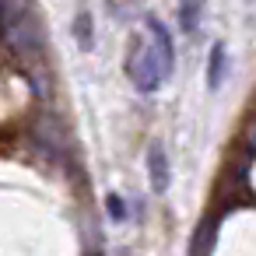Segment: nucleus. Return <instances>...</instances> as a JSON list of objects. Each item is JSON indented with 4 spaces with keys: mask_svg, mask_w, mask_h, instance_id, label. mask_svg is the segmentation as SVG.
I'll list each match as a JSON object with an SVG mask.
<instances>
[{
    "mask_svg": "<svg viewBox=\"0 0 256 256\" xmlns=\"http://www.w3.org/2000/svg\"><path fill=\"white\" fill-rule=\"evenodd\" d=\"M106 210H109L112 221H126V200H123L120 193H109V196H106Z\"/></svg>",
    "mask_w": 256,
    "mask_h": 256,
    "instance_id": "nucleus-8",
    "label": "nucleus"
},
{
    "mask_svg": "<svg viewBox=\"0 0 256 256\" xmlns=\"http://www.w3.org/2000/svg\"><path fill=\"white\" fill-rule=\"evenodd\" d=\"M126 74H130V81H134V88L144 92V95H154V92L162 88V81H165V67H162L158 53H154L148 42H134V46H130Z\"/></svg>",
    "mask_w": 256,
    "mask_h": 256,
    "instance_id": "nucleus-2",
    "label": "nucleus"
},
{
    "mask_svg": "<svg viewBox=\"0 0 256 256\" xmlns=\"http://www.w3.org/2000/svg\"><path fill=\"white\" fill-rule=\"evenodd\" d=\"M148 32H151V50L158 53V60H162V67H165V74L172 70V64H176V46H172V32H168V25L158 18V14H148Z\"/></svg>",
    "mask_w": 256,
    "mask_h": 256,
    "instance_id": "nucleus-3",
    "label": "nucleus"
},
{
    "mask_svg": "<svg viewBox=\"0 0 256 256\" xmlns=\"http://www.w3.org/2000/svg\"><path fill=\"white\" fill-rule=\"evenodd\" d=\"M224 60H228L224 46L214 42V46H210V64H207V84H210V88H221V81H224Z\"/></svg>",
    "mask_w": 256,
    "mask_h": 256,
    "instance_id": "nucleus-5",
    "label": "nucleus"
},
{
    "mask_svg": "<svg viewBox=\"0 0 256 256\" xmlns=\"http://www.w3.org/2000/svg\"><path fill=\"white\" fill-rule=\"evenodd\" d=\"M74 36H78V46H81V50H92L95 32H92V14H88V11L78 14V28H74Z\"/></svg>",
    "mask_w": 256,
    "mask_h": 256,
    "instance_id": "nucleus-6",
    "label": "nucleus"
},
{
    "mask_svg": "<svg viewBox=\"0 0 256 256\" xmlns=\"http://www.w3.org/2000/svg\"><path fill=\"white\" fill-rule=\"evenodd\" d=\"M182 28L186 32H196V25H200V0H182Z\"/></svg>",
    "mask_w": 256,
    "mask_h": 256,
    "instance_id": "nucleus-7",
    "label": "nucleus"
},
{
    "mask_svg": "<svg viewBox=\"0 0 256 256\" xmlns=\"http://www.w3.org/2000/svg\"><path fill=\"white\" fill-rule=\"evenodd\" d=\"M0 39L22 64V70L32 78L36 92L46 95V32L32 0H0Z\"/></svg>",
    "mask_w": 256,
    "mask_h": 256,
    "instance_id": "nucleus-1",
    "label": "nucleus"
},
{
    "mask_svg": "<svg viewBox=\"0 0 256 256\" xmlns=\"http://www.w3.org/2000/svg\"><path fill=\"white\" fill-rule=\"evenodd\" d=\"M148 176H151V190L154 193H165L168 190V158H165V148L162 144H151L148 148Z\"/></svg>",
    "mask_w": 256,
    "mask_h": 256,
    "instance_id": "nucleus-4",
    "label": "nucleus"
}]
</instances>
